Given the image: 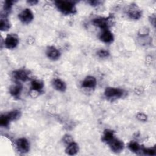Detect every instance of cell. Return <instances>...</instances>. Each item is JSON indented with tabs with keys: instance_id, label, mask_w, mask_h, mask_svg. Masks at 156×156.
Masks as SVG:
<instances>
[{
	"instance_id": "obj_1",
	"label": "cell",
	"mask_w": 156,
	"mask_h": 156,
	"mask_svg": "<svg viewBox=\"0 0 156 156\" xmlns=\"http://www.w3.org/2000/svg\"><path fill=\"white\" fill-rule=\"evenodd\" d=\"M57 9L64 15H73L77 12L76 5L73 1L58 0L55 1Z\"/></svg>"
},
{
	"instance_id": "obj_2",
	"label": "cell",
	"mask_w": 156,
	"mask_h": 156,
	"mask_svg": "<svg viewBox=\"0 0 156 156\" xmlns=\"http://www.w3.org/2000/svg\"><path fill=\"white\" fill-rule=\"evenodd\" d=\"M124 91L115 87H107L104 91V95L108 99H118L123 96Z\"/></svg>"
},
{
	"instance_id": "obj_3",
	"label": "cell",
	"mask_w": 156,
	"mask_h": 156,
	"mask_svg": "<svg viewBox=\"0 0 156 156\" xmlns=\"http://www.w3.org/2000/svg\"><path fill=\"white\" fill-rule=\"evenodd\" d=\"M19 43V38L15 34H10L7 35L4 40V46L6 48L12 49L17 46Z\"/></svg>"
},
{
	"instance_id": "obj_4",
	"label": "cell",
	"mask_w": 156,
	"mask_h": 156,
	"mask_svg": "<svg viewBox=\"0 0 156 156\" xmlns=\"http://www.w3.org/2000/svg\"><path fill=\"white\" fill-rule=\"evenodd\" d=\"M127 13L131 19L137 20L142 16V10L136 4H132L127 9Z\"/></svg>"
},
{
	"instance_id": "obj_5",
	"label": "cell",
	"mask_w": 156,
	"mask_h": 156,
	"mask_svg": "<svg viewBox=\"0 0 156 156\" xmlns=\"http://www.w3.org/2000/svg\"><path fill=\"white\" fill-rule=\"evenodd\" d=\"M18 18L23 24H29L34 19V14L29 9H25L18 14Z\"/></svg>"
},
{
	"instance_id": "obj_6",
	"label": "cell",
	"mask_w": 156,
	"mask_h": 156,
	"mask_svg": "<svg viewBox=\"0 0 156 156\" xmlns=\"http://www.w3.org/2000/svg\"><path fill=\"white\" fill-rule=\"evenodd\" d=\"M93 23L94 26L98 27L102 30H108L110 24V17H99L93 20Z\"/></svg>"
},
{
	"instance_id": "obj_7",
	"label": "cell",
	"mask_w": 156,
	"mask_h": 156,
	"mask_svg": "<svg viewBox=\"0 0 156 156\" xmlns=\"http://www.w3.org/2000/svg\"><path fill=\"white\" fill-rule=\"evenodd\" d=\"M107 144L109 145L111 150L116 153L121 152L124 147V144L123 141L115 137L110 140Z\"/></svg>"
},
{
	"instance_id": "obj_8",
	"label": "cell",
	"mask_w": 156,
	"mask_h": 156,
	"mask_svg": "<svg viewBox=\"0 0 156 156\" xmlns=\"http://www.w3.org/2000/svg\"><path fill=\"white\" fill-rule=\"evenodd\" d=\"M16 146L18 151L22 153L27 152L29 150V143L25 138H21L16 141Z\"/></svg>"
},
{
	"instance_id": "obj_9",
	"label": "cell",
	"mask_w": 156,
	"mask_h": 156,
	"mask_svg": "<svg viewBox=\"0 0 156 156\" xmlns=\"http://www.w3.org/2000/svg\"><path fill=\"white\" fill-rule=\"evenodd\" d=\"M46 54L47 57L49 59L52 60H58L61 55L60 52L58 51V49H57L55 47L53 46L48 47L46 51Z\"/></svg>"
},
{
	"instance_id": "obj_10",
	"label": "cell",
	"mask_w": 156,
	"mask_h": 156,
	"mask_svg": "<svg viewBox=\"0 0 156 156\" xmlns=\"http://www.w3.org/2000/svg\"><path fill=\"white\" fill-rule=\"evenodd\" d=\"M13 77L18 80L26 81L29 79V73L24 69H18L13 72Z\"/></svg>"
},
{
	"instance_id": "obj_11",
	"label": "cell",
	"mask_w": 156,
	"mask_h": 156,
	"mask_svg": "<svg viewBox=\"0 0 156 156\" xmlns=\"http://www.w3.org/2000/svg\"><path fill=\"white\" fill-rule=\"evenodd\" d=\"M100 40L105 43H110L114 40L113 34L108 29L102 30V32L101 34L99 37Z\"/></svg>"
},
{
	"instance_id": "obj_12",
	"label": "cell",
	"mask_w": 156,
	"mask_h": 156,
	"mask_svg": "<svg viewBox=\"0 0 156 156\" xmlns=\"http://www.w3.org/2000/svg\"><path fill=\"white\" fill-rule=\"evenodd\" d=\"M96 79L91 76H87L82 82V87L84 88H94L96 85Z\"/></svg>"
},
{
	"instance_id": "obj_13",
	"label": "cell",
	"mask_w": 156,
	"mask_h": 156,
	"mask_svg": "<svg viewBox=\"0 0 156 156\" xmlns=\"http://www.w3.org/2000/svg\"><path fill=\"white\" fill-rule=\"evenodd\" d=\"M52 85L54 89L60 92H64L66 89V85L65 82L58 78L54 79L52 82Z\"/></svg>"
},
{
	"instance_id": "obj_14",
	"label": "cell",
	"mask_w": 156,
	"mask_h": 156,
	"mask_svg": "<svg viewBox=\"0 0 156 156\" xmlns=\"http://www.w3.org/2000/svg\"><path fill=\"white\" fill-rule=\"evenodd\" d=\"M22 89V85L19 83H16L10 87L9 92L14 98H18L20 96Z\"/></svg>"
},
{
	"instance_id": "obj_15",
	"label": "cell",
	"mask_w": 156,
	"mask_h": 156,
	"mask_svg": "<svg viewBox=\"0 0 156 156\" xmlns=\"http://www.w3.org/2000/svg\"><path fill=\"white\" fill-rule=\"evenodd\" d=\"M78 151H79L78 144L74 141L68 144V146L65 149V152L69 155H75L78 152Z\"/></svg>"
},
{
	"instance_id": "obj_16",
	"label": "cell",
	"mask_w": 156,
	"mask_h": 156,
	"mask_svg": "<svg viewBox=\"0 0 156 156\" xmlns=\"http://www.w3.org/2000/svg\"><path fill=\"white\" fill-rule=\"evenodd\" d=\"M10 27V23L7 16L2 15L0 20V29L1 31H7Z\"/></svg>"
},
{
	"instance_id": "obj_17",
	"label": "cell",
	"mask_w": 156,
	"mask_h": 156,
	"mask_svg": "<svg viewBox=\"0 0 156 156\" xmlns=\"http://www.w3.org/2000/svg\"><path fill=\"white\" fill-rule=\"evenodd\" d=\"M43 82L40 80H34L31 82V90L32 91L38 92L43 88Z\"/></svg>"
},
{
	"instance_id": "obj_18",
	"label": "cell",
	"mask_w": 156,
	"mask_h": 156,
	"mask_svg": "<svg viewBox=\"0 0 156 156\" xmlns=\"http://www.w3.org/2000/svg\"><path fill=\"white\" fill-rule=\"evenodd\" d=\"M115 137L114 132L110 129H105L102 135V141L108 143Z\"/></svg>"
},
{
	"instance_id": "obj_19",
	"label": "cell",
	"mask_w": 156,
	"mask_h": 156,
	"mask_svg": "<svg viewBox=\"0 0 156 156\" xmlns=\"http://www.w3.org/2000/svg\"><path fill=\"white\" fill-rule=\"evenodd\" d=\"M7 115L9 117L10 121H15L19 119L21 115V112L18 110H13L12 111H10L9 113H8Z\"/></svg>"
},
{
	"instance_id": "obj_20",
	"label": "cell",
	"mask_w": 156,
	"mask_h": 156,
	"mask_svg": "<svg viewBox=\"0 0 156 156\" xmlns=\"http://www.w3.org/2000/svg\"><path fill=\"white\" fill-rule=\"evenodd\" d=\"M15 2L14 1H5L4 2V6H3V9H4V16H7V15L10 13L11 9H12V7L13 4V3Z\"/></svg>"
},
{
	"instance_id": "obj_21",
	"label": "cell",
	"mask_w": 156,
	"mask_h": 156,
	"mask_svg": "<svg viewBox=\"0 0 156 156\" xmlns=\"http://www.w3.org/2000/svg\"><path fill=\"white\" fill-rule=\"evenodd\" d=\"M128 147L131 151H132L133 152H137L140 151L141 149V146L137 142L134 141H130L129 143Z\"/></svg>"
},
{
	"instance_id": "obj_22",
	"label": "cell",
	"mask_w": 156,
	"mask_h": 156,
	"mask_svg": "<svg viewBox=\"0 0 156 156\" xmlns=\"http://www.w3.org/2000/svg\"><path fill=\"white\" fill-rule=\"evenodd\" d=\"M10 120L7 115H2L0 117V125L3 127H7Z\"/></svg>"
},
{
	"instance_id": "obj_23",
	"label": "cell",
	"mask_w": 156,
	"mask_h": 156,
	"mask_svg": "<svg viewBox=\"0 0 156 156\" xmlns=\"http://www.w3.org/2000/svg\"><path fill=\"white\" fill-rule=\"evenodd\" d=\"M149 33V29L147 27H142L139 30L138 35L141 37H144L147 36Z\"/></svg>"
},
{
	"instance_id": "obj_24",
	"label": "cell",
	"mask_w": 156,
	"mask_h": 156,
	"mask_svg": "<svg viewBox=\"0 0 156 156\" xmlns=\"http://www.w3.org/2000/svg\"><path fill=\"white\" fill-rule=\"evenodd\" d=\"M143 153L148 155H155L156 151L155 148H144L142 149Z\"/></svg>"
},
{
	"instance_id": "obj_25",
	"label": "cell",
	"mask_w": 156,
	"mask_h": 156,
	"mask_svg": "<svg viewBox=\"0 0 156 156\" xmlns=\"http://www.w3.org/2000/svg\"><path fill=\"white\" fill-rule=\"evenodd\" d=\"M109 52L107 50L105 49H101L98 51V55L99 57L101 58H106L109 56Z\"/></svg>"
},
{
	"instance_id": "obj_26",
	"label": "cell",
	"mask_w": 156,
	"mask_h": 156,
	"mask_svg": "<svg viewBox=\"0 0 156 156\" xmlns=\"http://www.w3.org/2000/svg\"><path fill=\"white\" fill-rule=\"evenodd\" d=\"M63 141L65 143L67 144H70L71 143L73 142V139L72 138V136L69 135H65L63 136Z\"/></svg>"
},
{
	"instance_id": "obj_27",
	"label": "cell",
	"mask_w": 156,
	"mask_h": 156,
	"mask_svg": "<svg viewBox=\"0 0 156 156\" xmlns=\"http://www.w3.org/2000/svg\"><path fill=\"white\" fill-rule=\"evenodd\" d=\"M136 118L138 120H140V121H143L145 122L147 121V115H146L144 113H138L136 115Z\"/></svg>"
},
{
	"instance_id": "obj_28",
	"label": "cell",
	"mask_w": 156,
	"mask_h": 156,
	"mask_svg": "<svg viewBox=\"0 0 156 156\" xmlns=\"http://www.w3.org/2000/svg\"><path fill=\"white\" fill-rule=\"evenodd\" d=\"M149 21H150L151 23L154 26H155V16L154 15H151L150 17H149Z\"/></svg>"
},
{
	"instance_id": "obj_29",
	"label": "cell",
	"mask_w": 156,
	"mask_h": 156,
	"mask_svg": "<svg viewBox=\"0 0 156 156\" xmlns=\"http://www.w3.org/2000/svg\"><path fill=\"white\" fill-rule=\"evenodd\" d=\"M100 2H101L99 1H88V3H89L92 6H96L97 5H99V4Z\"/></svg>"
},
{
	"instance_id": "obj_30",
	"label": "cell",
	"mask_w": 156,
	"mask_h": 156,
	"mask_svg": "<svg viewBox=\"0 0 156 156\" xmlns=\"http://www.w3.org/2000/svg\"><path fill=\"white\" fill-rule=\"evenodd\" d=\"M27 2L30 5H36L38 2V1L37 0H30V1H27Z\"/></svg>"
}]
</instances>
